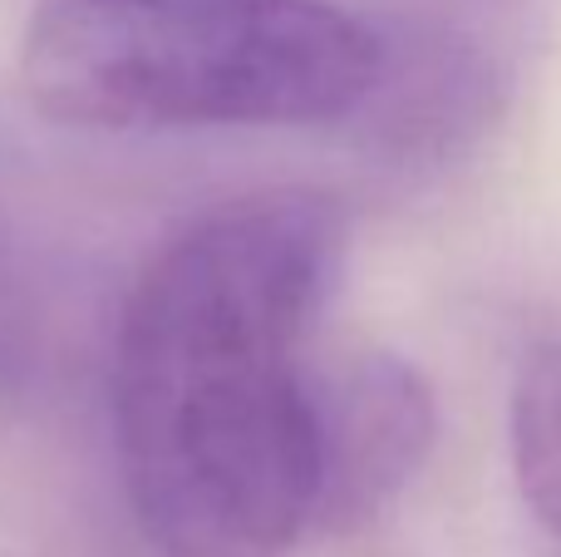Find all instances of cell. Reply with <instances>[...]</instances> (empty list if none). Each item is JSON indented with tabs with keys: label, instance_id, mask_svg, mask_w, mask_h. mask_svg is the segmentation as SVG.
Returning <instances> with one entry per match:
<instances>
[{
	"label": "cell",
	"instance_id": "6da1fadb",
	"mask_svg": "<svg viewBox=\"0 0 561 557\" xmlns=\"http://www.w3.org/2000/svg\"><path fill=\"white\" fill-rule=\"evenodd\" d=\"M350 227L310 187L187 217L138 272L114 336V450L163 557H286L320 523L310 336Z\"/></svg>",
	"mask_w": 561,
	"mask_h": 557
},
{
	"label": "cell",
	"instance_id": "7a4b0ae2",
	"mask_svg": "<svg viewBox=\"0 0 561 557\" xmlns=\"http://www.w3.org/2000/svg\"><path fill=\"white\" fill-rule=\"evenodd\" d=\"M385 65L335 0H39L20 45L30 104L108 134L335 124Z\"/></svg>",
	"mask_w": 561,
	"mask_h": 557
},
{
	"label": "cell",
	"instance_id": "3957f363",
	"mask_svg": "<svg viewBox=\"0 0 561 557\" xmlns=\"http://www.w3.org/2000/svg\"><path fill=\"white\" fill-rule=\"evenodd\" d=\"M320 523L355 528L375 519L424 469L434 450V390L409 361L359 351L316 371Z\"/></svg>",
	"mask_w": 561,
	"mask_h": 557
},
{
	"label": "cell",
	"instance_id": "277c9868",
	"mask_svg": "<svg viewBox=\"0 0 561 557\" xmlns=\"http://www.w3.org/2000/svg\"><path fill=\"white\" fill-rule=\"evenodd\" d=\"M513 469L533 519L561 548V341L537 345L517 371Z\"/></svg>",
	"mask_w": 561,
	"mask_h": 557
}]
</instances>
